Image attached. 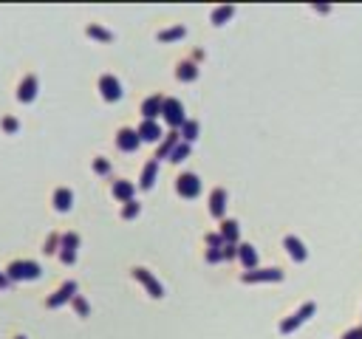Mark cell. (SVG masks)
Segmentation results:
<instances>
[{"label":"cell","mask_w":362,"mask_h":339,"mask_svg":"<svg viewBox=\"0 0 362 339\" xmlns=\"http://www.w3.org/2000/svg\"><path fill=\"white\" fill-rule=\"evenodd\" d=\"M94 170H97L99 175H108L111 173V164H108L105 158H97V161H94Z\"/></svg>","instance_id":"obj_31"},{"label":"cell","mask_w":362,"mask_h":339,"mask_svg":"<svg viewBox=\"0 0 362 339\" xmlns=\"http://www.w3.org/2000/svg\"><path fill=\"white\" fill-rule=\"evenodd\" d=\"M221 237L227 243H235L238 240V221H224L221 224Z\"/></svg>","instance_id":"obj_23"},{"label":"cell","mask_w":362,"mask_h":339,"mask_svg":"<svg viewBox=\"0 0 362 339\" xmlns=\"http://www.w3.org/2000/svg\"><path fill=\"white\" fill-rule=\"evenodd\" d=\"M224 209H227V190L224 187H215L210 195V212L215 218H224Z\"/></svg>","instance_id":"obj_14"},{"label":"cell","mask_w":362,"mask_h":339,"mask_svg":"<svg viewBox=\"0 0 362 339\" xmlns=\"http://www.w3.org/2000/svg\"><path fill=\"white\" fill-rule=\"evenodd\" d=\"M156 173H159V161H156V158H153V161H147V164H144V170H141V190H150L153 184H156Z\"/></svg>","instance_id":"obj_19"},{"label":"cell","mask_w":362,"mask_h":339,"mask_svg":"<svg viewBox=\"0 0 362 339\" xmlns=\"http://www.w3.org/2000/svg\"><path fill=\"white\" fill-rule=\"evenodd\" d=\"M74 297H77V283H74V280H68V283H62V286H60V291H57V294L45 300V305H48V308H60L62 303H68V300H74Z\"/></svg>","instance_id":"obj_11"},{"label":"cell","mask_w":362,"mask_h":339,"mask_svg":"<svg viewBox=\"0 0 362 339\" xmlns=\"http://www.w3.org/2000/svg\"><path fill=\"white\" fill-rule=\"evenodd\" d=\"M184 34H187V28H184V26L164 28V31H159V43H170V40H181Z\"/></svg>","instance_id":"obj_25"},{"label":"cell","mask_w":362,"mask_h":339,"mask_svg":"<svg viewBox=\"0 0 362 339\" xmlns=\"http://www.w3.org/2000/svg\"><path fill=\"white\" fill-rule=\"evenodd\" d=\"M43 274V269H40V263L34 260H14L9 263V269H6V277L11 280V283H17V280H37Z\"/></svg>","instance_id":"obj_1"},{"label":"cell","mask_w":362,"mask_h":339,"mask_svg":"<svg viewBox=\"0 0 362 339\" xmlns=\"http://www.w3.org/2000/svg\"><path fill=\"white\" fill-rule=\"evenodd\" d=\"M176 77L181 79V82H193V79L198 77V68H195V62H178Z\"/></svg>","instance_id":"obj_21"},{"label":"cell","mask_w":362,"mask_h":339,"mask_svg":"<svg viewBox=\"0 0 362 339\" xmlns=\"http://www.w3.org/2000/svg\"><path fill=\"white\" fill-rule=\"evenodd\" d=\"M232 14H235V6H218V9L212 11V23H215V26H224Z\"/></svg>","instance_id":"obj_26"},{"label":"cell","mask_w":362,"mask_h":339,"mask_svg":"<svg viewBox=\"0 0 362 339\" xmlns=\"http://www.w3.org/2000/svg\"><path fill=\"white\" fill-rule=\"evenodd\" d=\"M99 94L105 102H119L122 99V85H119V79L114 74H102L99 77Z\"/></svg>","instance_id":"obj_5"},{"label":"cell","mask_w":362,"mask_h":339,"mask_svg":"<svg viewBox=\"0 0 362 339\" xmlns=\"http://www.w3.org/2000/svg\"><path fill=\"white\" fill-rule=\"evenodd\" d=\"M343 339H362V328H351V331H345V337Z\"/></svg>","instance_id":"obj_34"},{"label":"cell","mask_w":362,"mask_h":339,"mask_svg":"<svg viewBox=\"0 0 362 339\" xmlns=\"http://www.w3.org/2000/svg\"><path fill=\"white\" fill-rule=\"evenodd\" d=\"M283 246H286V252L292 254L297 263H303L306 257H309V252H306V246L300 243V237H294V235H286L283 237Z\"/></svg>","instance_id":"obj_13"},{"label":"cell","mask_w":362,"mask_h":339,"mask_svg":"<svg viewBox=\"0 0 362 339\" xmlns=\"http://www.w3.org/2000/svg\"><path fill=\"white\" fill-rule=\"evenodd\" d=\"M161 116H164V122H167L173 130H181V124L187 122L184 119V108H181L178 99H164V111H161Z\"/></svg>","instance_id":"obj_3"},{"label":"cell","mask_w":362,"mask_h":339,"mask_svg":"<svg viewBox=\"0 0 362 339\" xmlns=\"http://www.w3.org/2000/svg\"><path fill=\"white\" fill-rule=\"evenodd\" d=\"M241 280L243 283H277V280H283V271L280 269H255V271H243Z\"/></svg>","instance_id":"obj_7"},{"label":"cell","mask_w":362,"mask_h":339,"mask_svg":"<svg viewBox=\"0 0 362 339\" xmlns=\"http://www.w3.org/2000/svg\"><path fill=\"white\" fill-rule=\"evenodd\" d=\"M0 127H3V130L6 133H17V119H14V116H6V119H3V122H0Z\"/></svg>","instance_id":"obj_30"},{"label":"cell","mask_w":362,"mask_h":339,"mask_svg":"<svg viewBox=\"0 0 362 339\" xmlns=\"http://www.w3.org/2000/svg\"><path fill=\"white\" fill-rule=\"evenodd\" d=\"M314 311H317V305H314V303L300 305V311L292 314L289 320H283V322H280V334H292V331H297L306 320H311V314H314Z\"/></svg>","instance_id":"obj_2"},{"label":"cell","mask_w":362,"mask_h":339,"mask_svg":"<svg viewBox=\"0 0 362 339\" xmlns=\"http://www.w3.org/2000/svg\"><path fill=\"white\" fill-rule=\"evenodd\" d=\"M161 111H164V96L161 94H153L141 102V116H144V122H156V116H161Z\"/></svg>","instance_id":"obj_9"},{"label":"cell","mask_w":362,"mask_h":339,"mask_svg":"<svg viewBox=\"0 0 362 339\" xmlns=\"http://www.w3.org/2000/svg\"><path fill=\"white\" fill-rule=\"evenodd\" d=\"M37 88H40V82H37L34 74L23 77V82H20V88H17V99H20L23 105L34 102V99H37Z\"/></svg>","instance_id":"obj_12"},{"label":"cell","mask_w":362,"mask_h":339,"mask_svg":"<svg viewBox=\"0 0 362 339\" xmlns=\"http://www.w3.org/2000/svg\"><path fill=\"white\" fill-rule=\"evenodd\" d=\"M139 139L141 141H159V139H164V136H161V127L156 122H141L139 124Z\"/></svg>","instance_id":"obj_18"},{"label":"cell","mask_w":362,"mask_h":339,"mask_svg":"<svg viewBox=\"0 0 362 339\" xmlns=\"http://www.w3.org/2000/svg\"><path fill=\"white\" fill-rule=\"evenodd\" d=\"M133 192H136V187L130 181H114V198L127 204V201H133Z\"/></svg>","instance_id":"obj_20"},{"label":"cell","mask_w":362,"mask_h":339,"mask_svg":"<svg viewBox=\"0 0 362 339\" xmlns=\"http://www.w3.org/2000/svg\"><path fill=\"white\" fill-rule=\"evenodd\" d=\"M238 260L243 263V269H246V271H255V266H257V252H255V246L241 243V246H238Z\"/></svg>","instance_id":"obj_16"},{"label":"cell","mask_w":362,"mask_h":339,"mask_svg":"<svg viewBox=\"0 0 362 339\" xmlns=\"http://www.w3.org/2000/svg\"><path fill=\"white\" fill-rule=\"evenodd\" d=\"M85 34H88V37H94V40H99V43H111V40H114V34H111L108 28L97 26V23H91V26L85 28Z\"/></svg>","instance_id":"obj_22"},{"label":"cell","mask_w":362,"mask_h":339,"mask_svg":"<svg viewBox=\"0 0 362 339\" xmlns=\"http://www.w3.org/2000/svg\"><path fill=\"white\" fill-rule=\"evenodd\" d=\"M57 240H60V235H51V237H48V243H45V249H43V252H45V254H51V252H54V246H57Z\"/></svg>","instance_id":"obj_33"},{"label":"cell","mask_w":362,"mask_h":339,"mask_svg":"<svg viewBox=\"0 0 362 339\" xmlns=\"http://www.w3.org/2000/svg\"><path fill=\"white\" fill-rule=\"evenodd\" d=\"M190 156V144H187V141H178L176 144V150H173V153H170V161H184V158Z\"/></svg>","instance_id":"obj_27"},{"label":"cell","mask_w":362,"mask_h":339,"mask_svg":"<svg viewBox=\"0 0 362 339\" xmlns=\"http://www.w3.org/2000/svg\"><path fill=\"white\" fill-rule=\"evenodd\" d=\"M181 139H184L187 144H193V141L198 139V122H193V119H187V122L181 124Z\"/></svg>","instance_id":"obj_24"},{"label":"cell","mask_w":362,"mask_h":339,"mask_svg":"<svg viewBox=\"0 0 362 339\" xmlns=\"http://www.w3.org/2000/svg\"><path fill=\"white\" fill-rule=\"evenodd\" d=\"M178 141H181V133H178V130H170L167 136L161 139V147H159V153H156V161H159V158H170V153L176 150Z\"/></svg>","instance_id":"obj_15"},{"label":"cell","mask_w":362,"mask_h":339,"mask_svg":"<svg viewBox=\"0 0 362 339\" xmlns=\"http://www.w3.org/2000/svg\"><path fill=\"white\" fill-rule=\"evenodd\" d=\"M71 303H74V311L80 314V317H88V314H91L88 303H85V297H80V294H77L74 300H71Z\"/></svg>","instance_id":"obj_29"},{"label":"cell","mask_w":362,"mask_h":339,"mask_svg":"<svg viewBox=\"0 0 362 339\" xmlns=\"http://www.w3.org/2000/svg\"><path fill=\"white\" fill-rule=\"evenodd\" d=\"M11 286V280L6 277V274H3V271H0V288H9Z\"/></svg>","instance_id":"obj_35"},{"label":"cell","mask_w":362,"mask_h":339,"mask_svg":"<svg viewBox=\"0 0 362 339\" xmlns=\"http://www.w3.org/2000/svg\"><path fill=\"white\" fill-rule=\"evenodd\" d=\"M62 243V252H60V260L65 263V266H71V263L77 260V246H80V235L77 232H68V235L60 237Z\"/></svg>","instance_id":"obj_8"},{"label":"cell","mask_w":362,"mask_h":339,"mask_svg":"<svg viewBox=\"0 0 362 339\" xmlns=\"http://www.w3.org/2000/svg\"><path fill=\"white\" fill-rule=\"evenodd\" d=\"M176 190L181 198H195L198 192H201V178L195 173H181L176 178Z\"/></svg>","instance_id":"obj_4"},{"label":"cell","mask_w":362,"mask_h":339,"mask_svg":"<svg viewBox=\"0 0 362 339\" xmlns=\"http://www.w3.org/2000/svg\"><path fill=\"white\" fill-rule=\"evenodd\" d=\"M207 260H210V263L224 260V249H210V252H207Z\"/></svg>","instance_id":"obj_32"},{"label":"cell","mask_w":362,"mask_h":339,"mask_svg":"<svg viewBox=\"0 0 362 339\" xmlns=\"http://www.w3.org/2000/svg\"><path fill=\"white\" fill-rule=\"evenodd\" d=\"M133 277H136V280L141 283V286L150 291V297H156V300H161V297H164V288H161V283H159L156 277H153V274H150L147 269L136 266V269H133Z\"/></svg>","instance_id":"obj_6"},{"label":"cell","mask_w":362,"mask_h":339,"mask_svg":"<svg viewBox=\"0 0 362 339\" xmlns=\"http://www.w3.org/2000/svg\"><path fill=\"white\" fill-rule=\"evenodd\" d=\"M71 204H74V192H71L68 187H60V190L54 192V209H57V212H68Z\"/></svg>","instance_id":"obj_17"},{"label":"cell","mask_w":362,"mask_h":339,"mask_svg":"<svg viewBox=\"0 0 362 339\" xmlns=\"http://www.w3.org/2000/svg\"><path fill=\"white\" fill-rule=\"evenodd\" d=\"M141 139H139V130H130V127H122V130L116 133V147L124 150V153H133V150H139Z\"/></svg>","instance_id":"obj_10"},{"label":"cell","mask_w":362,"mask_h":339,"mask_svg":"<svg viewBox=\"0 0 362 339\" xmlns=\"http://www.w3.org/2000/svg\"><path fill=\"white\" fill-rule=\"evenodd\" d=\"M139 212H141V207L136 204V201H127V204L122 207V218H124V221H130V218H136Z\"/></svg>","instance_id":"obj_28"},{"label":"cell","mask_w":362,"mask_h":339,"mask_svg":"<svg viewBox=\"0 0 362 339\" xmlns=\"http://www.w3.org/2000/svg\"><path fill=\"white\" fill-rule=\"evenodd\" d=\"M14 339H26V337H14Z\"/></svg>","instance_id":"obj_36"}]
</instances>
